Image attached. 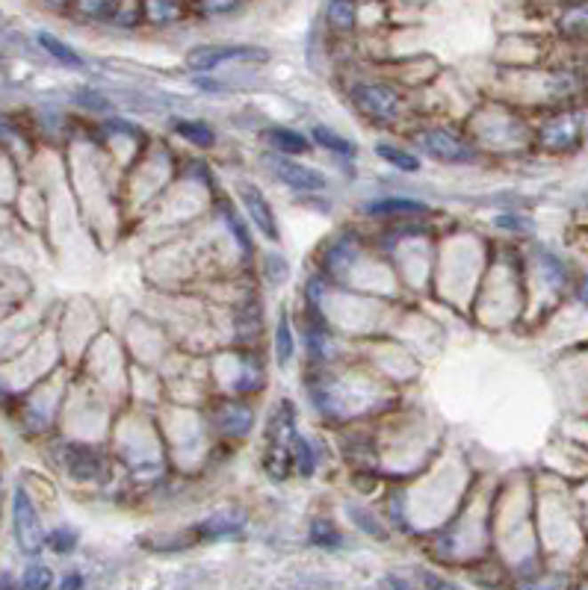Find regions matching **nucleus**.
<instances>
[{"mask_svg":"<svg viewBox=\"0 0 588 590\" xmlns=\"http://www.w3.org/2000/svg\"><path fill=\"white\" fill-rule=\"evenodd\" d=\"M149 15L157 24H169L181 15V6L178 0H149Z\"/></svg>","mask_w":588,"mask_h":590,"instance_id":"a211bd4d","label":"nucleus"},{"mask_svg":"<svg viewBox=\"0 0 588 590\" xmlns=\"http://www.w3.org/2000/svg\"><path fill=\"white\" fill-rule=\"evenodd\" d=\"M80 15L86 18H98V21H116L118 9H122V0H77Z\"/></svg>","mask_w":588,"mask_h":590,"instance_id":"9d476101","label":"nucleus"},{"mask_svg":"<svg viewBox=\"0 0 588 590\" xmlns=\"http://www.w3.org/2000/svg\"><path fill=\"white\" fill-rule=\"evenodd\" d=\"M240 198H243V204H246V213H249V219H252V225L261 230L266 239H272V243H275V239H278V225H275L272 207L266 204V198L254 187H243Z\"/></svg>","mask_w":588,"mask_h":590,"instance_id":"39448f33","label":"nucleus"},{"mask_svg":"<svg viewBox=\"0 0 588 590\" xmlns=\"http://www.w3.org/2000/svg\"><path fill=\"white\" fill-rule=\"evenodd\" d=\"M75 543H77V534L71 531V529H57L48 538V546L53 552H71V549H75Z\"/></svg>","mask_w":588,"mask_h":590,"instance_id":"4be33fe9","label":"nucleus"},{"mask_svg":"<svg viewBox=\"0 0 588 590\" xmlns=\"http://www.w3.org/2000/svg\"><path fill=\"white\" fill-rule=\"evenodd\" d=\"M270 140L284 154H305L308 148H310L305 136L296 133V131H287V127H275V131L270 133Z\"/></svg>","mask_w":588,"mask_h":590,"instance_id":"9b49d317","label":"nucleus"},{"mask_svg":"<svg viewBox=\"0 0 588 590\" xmlns=\"http://www.w3.org/2000/svg\"><path fill=\"white\" fill-rule=\"evenodd\" d=\"M80 585H84V578L80 576H68L66 582H62V587H80Z\"/></svg>","mask_w":588,"mask_h":590,"instance_id":"393cba45","label":"nucleus"},{"mask_svg":"<svg viewBox=\"0 0 588 590\" xmlns=\"http://www.w3.org/2000/svg\"><path fill=\"white\" fill-rule=\"evenodd\" d=\"M275 357H278L281 366H287L293 357V334H290L287 316L278 319V331H275Z\"/></svg>","mask_w":588,"mask_h":590,"instance_id":"4468645a","label":"nucleus"},{"mask_svg":"<svg viewBox=\"0 0 588 590\" xmlns=\"http://www.w3.org/2000/svg\"><path fill=\"white\" fill-rule=\"evenodd\" d=\"M174 133L178 136H183V140H189L192 145H213L216 142V136H213V131L205 124V122H174Z\"/></svg>","mask_w":588,"mask_h":590,"instance_id":"f8f14e48","label":"nucleus"},{"mask_svg":"<svg viewBox=\"0 0 588 590\" xmlns=\"http://www.w3.org/2000/svg\"><path fill=\"white\" fill-rule=\"evenodd\" d=\"M275 174L287 183L290 189L296 192H317L326 187V178L314 169H308V165H299V163H290V160H275Z\"/></svg>","mask_w":588,"mask_h":590,"instance_id":"423d86ee","label":"nucleus"},{"mask_svg":"<svg viewBox=\"0 0 588 590\" xmlns=\"http://www.w3.org/2000/svg\"><path fill=\"white\" fill-rule=\"evenodd\" d=\"M379 156L384 163H391L393 169L399 171H417L420 169V160L415 154L402 151V148H391V145H379Z\"/></svg>","mask_w":588,"mask_h":590,"instance_id":"ddd939ff","label":"nucleus"},{"mask_svg":"<svg viewBox=\"0 0 588 590\" xmlns=\"http://www.w3.org/2000/svg\"><path fill=\"white\" fill-rule=\"evenodd\" d=\"M326 18L334 30L346 33L358 24V4L355 0H328L326 4Z\"/></svg>","mask_w":588,"mask_h":590,"instance_id":"6e6552de","label":"nucleus"},{"mask_svg":"<svg viewBox=\"0 0 588 590\" xmlns=\"http://www.w3.org/2000/svg\"><path fill=\"white\" fill-rule=\"evenodd\" d=\"M293 449H296V464H299V473L302 475H310L314 473V455H310L308 442L302 437H293Z\"/></svg>","mask_w":588,"mask_h":590,"instance_id":"412c9836","label":"nucleus"},{"mask_svg":"<svg viewBox=\"0 0 588 590\" xmlns=\"http://www.w3.org/2000/svg\"><path fill=\"white\" fill-rule=\"evenodd\" d=\"M51 582L53 578L48 567H30L24 576V587H30V590H44V587H51Z\"/></svg>","mask_w":588,"mask_h":590,"instance_id":"5701e85b","label":"nucleus"},{"mask_svg":"<svg viewBox=\"0 0 588 590\" xmlns=\"http://www.w3.org/2000/svg\"><path fill=\"white\" fill-rule=\"evenodd\" d=\"M417 142L423 145V151L431 154L440 163H464L471 160V148H467L455 133L449 131H420Z\"/></svg>","mask_w":588,"mask_h":590,"instance_id":"20e7f679","label":"nucleus"},{"mask_svg":"<svg viewBox=\"0 0 588 590\" xmlns=\"http://www.w3.org/2000/svg\"><path fill=\"white\" fill-rule=\"evenodd\" d=\"M68 469H71V475L75 478H95V473L101 469V460L92 449H80L77 451V464L71 460Z\"/></svg>","mask_w":588,"mask_h":590,"instance_id":"f3484780","label":"nucleus"},{"mask_svg":"<svg viewBox=\"0 0 588 590\" xmlns=\"http://www.w3.org/2000/svg\"><path fill=\"white\" fill-rule=\"evenodd\" d=\"M0 68H4V60H0Z\"/></svg>","mask_w":588,"mask_h":590,"instance_id":"c756f323","label":"nucleus"},{"mask_svg":"<svg viewBox=\"0 0 588 590\" xmlns=\"http://www.w3.org/2000/svg\"><path fill=\"white\" fill-rule=\"evenodd\" d=\"M231 60H243V62H266L270 53L261 48H249V44H201V48H192L187 53V66L198 74L213 71L222 62Z\"/></svg>","mask_w":588,"mask_h":590,"instance_id":"f257e3e1","label":"nucleus"},{"mask_svg":"<svg viewBox=\"0 0 588 590\" xmlns=\"http://www.w3.org/2000/svg\"><path fill=\"white\" fill-rule=\"evenodd\" d=\"M366 213H373V216H417V213H429V207L420 204V201H408V198H384V201L366 204Z\"/></svg>","mask_w":588,"mask_h":590,"instance_id":"0eeeda50","label":"nucleus"},{"mask_svg":"<svg viewBox=\"0 0 588 590\" xmlns=\"http://www.w3.org/2000/svg\"><path fill=\"white\" fill-rule=\"evenodd\" d=\"M240 6H243V0H198V9L205 15H228Z\"/></svg>","mask_w":588,"mask_h":590,"instance_id":"6ab92c4d","label":"nucleus"},{"mask_svg":"<svg viewBox=\"0 0 588 590\" xmlns=\"http://www.w3.org/2000/svg\"><path fill=\"white\" fill-rule=\"evenodd\" d=\"M53 4H62V0H53Z\"/></svg>","mask_w":588,"mask_h":590,"instance_id":"c85d7f7f","label":"nucleus"},{"mask_svg":"<svg viewBox=\"0 0 588 590\" xmlns=\"http://www.w3.org/2000/svg\"><path fill=\"white\" fill-rule=\"evenodd\" d=\"M39 44L44 51L51 53L53 60L57 62H62V66H68V68H80L84 66V60H80V53L77 51H71L66 42H60L57 36H51V33H39Z\"/></svg>","mask_w":588,"mask_h":590,"instance_id":"1a4fd4ad","label":"nucleus"},{"mask_svg":"<svg viewBox=\"0 0 588 590\" xmlns=\"http://www.w3.org/2000/svg\"><path fill=\"white\" fill-rule=\"evenodd\" d=\"M500 225H503V227H518V230H520V227H527V225H523V221H514V219H500Z\"/></svg>","mask_w":588,"mask_h":590,"instance_id":"a878e982","label":"nucleus"},{"mask_svg":"<svg viewBox=\"0 0 588 590\" xmlns=\"http://www.w3.org/2000/svg\"><path fill=\"white\" fill-rule=\"evenodd\" d=\"M12 531H15L18 546H21V552H27V555H36V552L42 549L44 534L39 525V514H36L24 487H18L15 499H12Z\"/></svg>","mask_w":588,"mask_h":590,"instance_id":"f03ea898","label":"nucleus"},{"mask_svg":"<svg viewBox=\"0 0 588 590\" xmlns=\"http://www.w3.org/2000/svg\"><path fill=\"white\" fill-rule=\"evenodd\" d=\"M352 100L364 116L379 118V122H393L399 116V95L388 86H379V83H361V86H355Z\"/></svg>","mask_w":588,"mask_h":590,"instance_id":"7ed1b4c3","label":"nucleus"},{"mask_svg":"<svg viewBox=\"0 0 588 590\" xmlns=\"http://www.w3.org/2000/svg\"><path fill=\"white\" fill-rule=\"evenodd\" d=\"M310 540H314L317 546H326V549H337L340 543H343L340 531L328 520H317L314 525H310Z\"/></svg>","mask_w":588,"mask_h":590,"instance_id":"2eb2a0df","label":"nucleus"},{"mask_svg":"<svg viewBox=\"0 0 588 590\" xmlns=\"http://www.w3.org/2000/svg\"><path fill=\"white\" fill-rule=\"evenodd\" d=\"M565 30L568 33H585L588 30V4L576 6L565 15Z\"/></svg>","mask_w":588,"mask_h":590,"instance_id":"aec40b11","label":"nucleus"},{"mask_svg":"<svg viewBox=\"0 0 588 590\" xmlns=\"http://www.w3.org/2000/svg\"><path fill=\"white\" fill-rule=\"evenodd\" d=\"M266 278L275 283L287 281V263H284V257H266Z\"/></svg>","mask_w":588,"mask_h":590,"instance_id":"b1692460","label":"nucleus"},{"mask_svg":"<svg viewBox=\"0 0 588 590\" xmlns=\"http://www.w3.org/2000/svg\"><path fill=\"white\" fill-rule=\"evenodd\" d=\"M4 585H12V582H9V576H0V587H4Z\"/></svg>","mask_w":588,"mask_h":590,"instance_id":"cd10ccee","label":"nucleus"},{"mask_svg":"<svg viewBox=\"0 0 588 590\" xmlns=\"http://www.w3.org/2000/svg\"><path fill=\"white\" fill-rule=\"evenodd\" d=\"M580 299L585 301V307H588V281H585L583 287H580Z\"/></svg>","mask_w":588,"mask_h":590,"instance_id":"bb28decb","label":"nucleus"},{"mask_svg":"<svg viewBox=\"0 0 588 590\" xmlns=\"http://www.w3.org/2000/svg\"><path fill=\"white\" fill-rule=\"evenodd\" d=\"M314 140L323 145V148H328V151H334V154H343V156H355V145L349 142V140H343V136H337V133H332L328 127H317L314 131Z\"/></svg>","mask_w":588,"mask_h":590,"instance_id":"dca6fc26","label":"nucleus"}]
</instances>
